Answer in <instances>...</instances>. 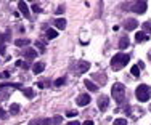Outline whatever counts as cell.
<instances>
[{
  "instance_id": "1",
  "label": "cell",
  "mask_w": 151,
  "mask_h": 125,
  "mask_svg": "<svg viewBox=\"0 0 151 125\" xmlns=\"http://www.w3.org/2000/svg\"><path fill=\"white\" fill-rule=\"evenodd\" d=\"M111 95L114 96V101L116 103H124L125 101V87L124 84H114L111 88Z\"/></svg>"
},
{
  "instance_id": "2",
  "label": "cell",
  "mask_w": 151,
  "mask_h": 125,
  "mask_svg": "<svg viewBox=\"0 0 151 125\" xmlns=\"http://www.w3.org/2000/svg\"><path fill=\"white\" fill-rule=\"evenodd\" d=\"M135 95H137V99H138V101L146 103L151 98V87L150 85H138L137 90H135Z\"/></svg>"
},
{
  "instance_id": "3",
  "label": "cell",
  "mask_w": 151,
  "mask_h": 125,
  "mask_svg": "<svg viewBox=\"0 0 151 125\" xmlns=\"http://www.w3.org/2000/svg\"><path fill=\"white\" fill-rule=\"evenodd\" d=\"M129 61H130V56L129 55H125V53H117V55H114V58L111 59V66H113L114 69H122Z\"/></svg>"
},
{
  "instance_id": "4",
  "label": "cell",
  "mask_w": 151,
  "mask_h": 125,
  "mask_svg": "<svg viewBox=\"0 0 151 125\" xmlns=\"http://www.w3.org/2000/svg\"><path fill=\"white\" fill-rule=\"evenodd\" d=\"M74 72H77V74H84V72H87L88 69H90V63H87V61H76L74 63Z\"/></svg>"
},
{
  "instance_id": "5",
  "label": "cell",
  "mask_w": 151,
  "mask_h": 125,
  "mask_svg": "<svg viewBox=\"0 0 151 125\" xmlns=\"http://www.w3.org/2000/svg\"><path fill=\"white\" fill-rule=\"evenodd\" d=\"M146 8H148V3H146V2H135L134 6H132V11L142 15V13L146 11Z\"/></svg>"
},
{
  "instance_id": "6",
  "label": "cell",
  "mask_w": 151,
  "mask_h": 125,
  "mask_svg": "<svg viewBox=\"0 0 151 125\" xmlns=\"http://www.w3.org/2000/svg\"><path fill=\"white\" fill-rule=\"evenodd\" d=\"M108 104H109L108 96H100V98H98V108L101 111H105V109H108Z\"/></svg>"
},
{
  "instance_id": "7",
  "label": "cell",
  "mask_w": 151,
  "mask_h": 125,
  "mask_svg": "<svg viewBox=\"0 0 151 125\" xmlns=\"http://www.w3.org/2000/svg\"><path fill=\"white\" fill-rule=\"evenodd\" d=\"M124 26H125V29H127V31H134V29L138 27V21H137V19H127Z\"/></svg>"
},
{
  "instance_id": "8",
  "label": "cell",
  "mask_w": 151,
  "mask_h": 125,
  "mask_svg": "<svg viewBox=\"0 0 151 125\" xmlns=\"http://www.w3.org/2000/svg\"><path fill=\"white\" fill-rule=\"evenodd\" d=\"M76 103H77V106H85V104L90 103V96L88 95H79V98Z\"/></svg>"
},
{
  "instance_id": "9",
  "label": "cell",
  "mask_w": 151,
  "mask_h": 125,
  "mask_svg": "<svg viewBox=\"0 0 151 125\" xmlns=\"http://www.w3.org/2000/svg\"><path fill=\"white\" fill-rule=\"evenodd\" d=\"M29 125H52V120L50 119H34L29 122Z\"/></svg>"
},
{
  "instance_id": "10",
  "label": "cell",
  "mask_w": 151,
  "mask_h": 125,
  "mask_svg": "<svg viewBox=\"0 0 151 125\" xmlns=\"http://www.w3.org/2000/svg\"><path fill=\"white\" fill-rule=\"evenodd\" d=\"M24 56H26V58H29V59L37 58V51H35L34 48H24Z\"/></svg>"
},
{
  "instance_id": "11",
  "label": "cell",
  "mask_w": 151,
  "mask_h": 125,
  "mask_svg": "<svg viewBox=\"0 0 151 125\" xmlns=\"http://www.w3.org/2000/svg\"><path fill=\"white\" fill-rule=\"evenodd\" d=\"M18 6H19V11L23 13L24 16H26V18H29V8H27V5H26V3H24V2H19V3H18Z\"/></svg>"
},
{
  "instance_id": "12",
  "label": "cell",
  "mask_w": 151,
  "mask_h": 125,
  "mask_svg": "<svg viewBox=\"0 0 151 125\" xmlns=\"http://www.w3.org/2000/svg\"><path fill=\"white\" fill-rule=\"evenodd\" d=\"M129 44H130V42H129V37H127V35H124V37H121V40H119V48L121 50L127 48Z\"/></svg>"
},
{
  "instance_id": "13",
  "label": "cell",
  "mask_w": 151,
  "mask_h": 125,
  "mask_svg": "<svg viewBox=\"0 0 151 125\" xmlns=\"http://www.w3.org/2000/svg\"><path fill=\"white\" fill-rule=\"evenodd\" d=\"M84 84H85V87H87L90 91H98V85H95L93 82H90V80H85Z\"/></svg>"
},
{
  "instance_id": "14",
  "label": "cell",
  "mask_w": 151,
  "mask_h": 125,
  "mask_svg": "<svg viewBox=\"0 0 151 125\" xmlns=\"http://www.w3.org/2000/svg\"><path fill=\"white\" fill-rule=\"evenodd\" d=\"M45 35H47V39H50V40H52V39H56V37H58V32H56L55 29H47Z\"/></svg>"
},
{
  "instance_id": "15",
  "label": "cell",
  "mask_w": 151,
  "mask_h": 125,
  "mask_svg": "<svg viewBox=\"0 0 151 125\" xmlns=\"http://www.w3.org/2000/svg\"><path fill=\"white\" fill-rule=\"evenodd\" d=\"M44 69H45V64L44 63H35L34 64V74H40Z\"/></svg>"
},
{
  "instance_id": "16",
  "label": "cell",
  "mask_w": 151,
  "mask_h": 125,
  "mask_svg": "<svg viewBox=\"0 0 151 125\" xmlns=\"http://www.w3.org/2000/svg\"><path fill=\"white\" fill-rule=\"evenodd\" d=\"M135 40H137V42H145V40H148V35H146L145 32H137Z\"/></svg>"
},
{
  "instance_id": "17",
  "label": "cell",
  "mask_w": 151,
  "mask_h": 125,
  "mask_svg": "<svg viewBox=\"0 0 151 125\" xmlns=\"http://www.w3.org/2000/svg\"><path fill=\"white\" fill-rule=\"evenodd\" d=\"M55 24L58 29H64L66 27V19H63V18H58V19H55Z\"/></svg>"
},
{
  "instance_id": "18",
  "label": "cell",
  "mask_w": 151,
  "mask_h": 125,
  "mask_svg": "<svg viewBox=\"0 0 151 125\" xmlns=\"http://www.w3.org/2000/svg\"><path fill=\"white\" fill-rule=\"evenodd\" d=\"M23 93H24V96H26V98H34V90H32V88H23Z\"/></svg>"
},
{
  "instance_id": "19",
  "label": "cell",
  "mask_w": 151,
  "mask_h": 125,
  "mask_svg": "<svg viewBox=\"0 0 151 125\" xmlns=\"http://www.w3.org/2000/svg\"><path fill=\"white\" fill-rule=\"evenodd\" d=\"M27 44H29V40H27V39H18V40L15 42L16 47H24V45H27Z\"/></svg>"
},
{
  "instance_id": "20",
  "label": "cell",
  "mask_w": 151,
  "mask_h": 125,
  "mask_svg": "<svg viewBox=\"0 0 151 125\" xmlns=\"http://www.w3.org/2000/svg\"><path fill=\"white\" fill-rule=\"evenodd\" d=\"M143 31H145V32H148V34H151V23H150V21H146V23H143Z\"/></svg>"
},
{
  "instance_id": "21",
  "label": "cell",
  "mask_w": 151,
  "mask_h": 125,
  "mask_svg": "<svg viewBox=\"0 0 151 125\" xmlns=\"http://www.w3.org/2000/svg\"><path fill=\"white\" fill-rule=\"evenodd\" d=\"M61 120H63V117H61V116H55V117L52 119V124H53V125H60Z\"/></svg>"
},
{
  "instance_id": "22",
  "label": "cell",
  "mask_w": 151,
  "mask_h": 125,
  "mask_svg": "<svg viewBox=\"0 0 151 125\" xmlns=\"http://www.w3.org/2000/svg\"><path fill=\"white\" fill-rule=\"evenodd\" d=\"M10 111H12V114H19V106L16 104H12V108H10Z\"/></svg>"
},
{
  "instance_id": "23",
  "label": "cell",
  "mask_w": 151,
  "mask_h": 125,
  "mask_svg": "<svg viewBox=\"0 0 151 125\" xmlns=\"http://www.w3.org/2000/svg\"><path fill=\"white\" fill-rule=\"evenodd\" d=\"M130 71H132V76H135V77L140 76V67H138V66H134Z\"/></svg>"
},
{
  "instance_id": "24",
  "label": "cell",
  "mask_w": 151,
  "mask_h": 125,
  "mask_svg": "<svg viewBox=\"0 0 151 125\" xmlns=\"http://www.w3.org/2000/svg\"><path fill=\"white\" fill-rule=\"evenodd\" d=\"M114 125H127V120L125 119H116L114 120Z\"/></svg>"
},
{
  "instance_id": "25",
  "label": "cell",
  "mask_w": 151,
  "mask_h": 125,
  "mask_svg": "<svg viewBox=\"0 0 151 125\" xmlns=\"http://www.w3.org/2000/svg\"><path fill=\"white\" fill-rule=\"evenodd\" d=\"M64 82H66V77H61V79H58V80L55 82V85L56 87H61V85H64Z\"/></svg>"
},
{
  "instance_id": "26",
  "label": "cell",
  "mask_w": 151,
  "mask_h": 125,
  "mask_svg": "<svg viewBox=\"0 0 151 125\" xmlns=\"http://www.w3.org/2000/svg\"><path fill=\"white\" fill-rule=\"evenodd\" d=\"M37 85H39V87H40V88H47V87H48L50 84H48V82H47V80H42V82H39Z\"/></svg>"
},
{
  "instance_id": "27",
  "label": "cell",
  "mask_w": 151,
  "mask_h": 125,
  "mask_svg": "<svg viewBox=\"0 0 151 125\" xmlns=\"http://www.w3.org/2000/svg\"><path fill=\"white\" fill-rule=\"evenodd\" d=\"M16 66L18 67H24V69H27V67H29V66H27V63H23V61H16Z\"/></svg>"
},
{
  "instance_id": "28",
  "label": "cell",
  "mask_w": 151,
  "mask_h": 125,
  "mask_svg": "<svg viewBox=\"0 0 151 125\" xmlns=\"http://www.w3.org/2000/svg\"><path fill=\"white\" fill-rule=\"evenodd\" d=\"M37 45H39V48H40L42 51H45V42H44V40H39Z\"/></svg>"
},
{
  "instance_id": "29",
  "label": "cell",
  "mask_w": 151,
  "mask_h": 125,
  "mask_svg": "<svg viewBox=\"0 0 151 125\" xmlns=\"http://www.w3.org/2000/svg\"><path fill=\"white\" fill-rule=\"evenodd\" d=\"M66 116L68 117H76V116H77V111H68Z\"/></svg>"
},
{
  "instance_id": "30",
  "label": "cell",
  "mask_w": 151,
  "mask_h": 125,
  "mask_svg": "<svg viewBox=\"0 0 151 125\" xmlns=\"http://www.w3.org/2000/svg\"><path fill=\"white\" fill-rule=\"evenodd\" d=\"M61 13H64V6L60 5L58 8H56V15H61Z\"/></svg>"
},
{
  "instance_id": "31",
  "label": "cell",
  "mask_w": 151,
  "mask_h": 125,
  "mask_svg": "<svg viewBox=\"0 0 151 125\" xmlns=\"http://www.w3.org/2000/svg\"><path fill=\"white\" fill-rule=\"evenodd\" d=\"M3 53H5V44L0 42V55H3Z\"/></svg>"
},
{
  "instance_id": "32",
  "label": "cell",
  "mask_w": 151,
  "mask_h": 125,
  "mask_svg": "<svg viewBox=\"0 0 151 125\" xmlns=\"http://www.w3.org/2000/svg\"><path fill=\"white\" fill-rule=\"evenodd\" d=\"M8 76H10V72H8V71H5V72H2V74H0V77H2V79H6Z\"/></svg>"
},
{
  "instance_id": "33",
  "label": "cell",
  "mask_w": 151,
  "mask_h": 125,
  "mask_svg": "<svg viewBox=\"0 0 151 125\" xmlns=\"http://www.w3.org/2000/svg\"><path fill=\"white\" fill-rule=\"evenodd\" d=\"M0 117H2V119H6V112L3 109H0Z\"/></svg>"
},
{
  "instance_id": "34",
  "label": "cell",
  "mask_w": 151,
  "mask_h": 125,
  "mask_svg": "<svg viewBox=\"0 0 151 125\" xmlns=\"http://www.w3.org/2000/svg\"><path fill=\"white\" fill-rule=\"evenodd\" d=\"M32 10H34L35 13H39V11H40V6H39V5H34V6H32Z\"/></svg>"
},
{
  "instance_id": "35",
  "label": "cell",
  "mask_w": 151,
  "mask_h": 125,
  "mask_svg": "<svg viewBox=\"0 0 151 125\" xmlns=\"http://www.w3.org/2000/svg\"><path fill=\"white\" fill-rule=\"evenodd\" d=\"M84 125H93V122H92V120H85Z\"/></svg>"
},
{
  "instance_id": "36",
  "label": "cell",
  "mask_w": 151,
  "mask_h": 125,
  "mask_svg": "<svg viewBox=\"0 0 151 125\" xmlns=\"http://www.w3.org/2000/svg\"><path fill=\"white\" fill-rule=\"evenodd\" d=\"M68 125H81V124H79V122H76V120H73V122H69Z\"/></svg>"
},
{
  "instance_id": "37",
  "label": "cell",
  "mask_w": 151,
  "mask_h": 125,
  "mask_svg": "<svg viewBox=\"0 0 151 125\" xmlns=\"http://www.w3.org/2000/svg\"><path fill=\"white\" fill-rule=\"evenodd\" d=\"M150 59H151V51H150Z\"/></svg>"
},
{
  "instance_id": "38",
  "label": "cell",
  "mask_w": 151,
  "mask_h": 125,
  "mask_svg": "<svg viewBox=\"0 0 151 125\" xmlns=\"http://www.w3.org/2000/svg\"><path fill=\"white\" fill-rule=\"evenodd\" d=\"M150 111H151V106H150Z\"/></svg>"
}]
</instances>
